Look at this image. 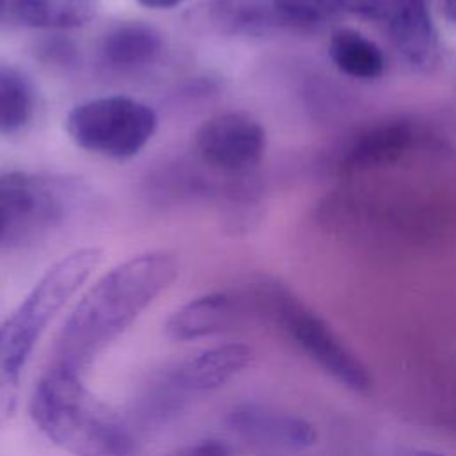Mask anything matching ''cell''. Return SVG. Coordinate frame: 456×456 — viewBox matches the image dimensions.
<instances>
[{
  "label": "cell",
  "mask_w": 456,
  "mask_h": 456,
  "mask_svg": "<svg viewBox=\"0 0 456 456\" xmlns=\"http://www.w3.org/2000/svg\"><path fill=\"white\" fill-rule=\"evenodd\" d=\"M228 428L248 442L301 451L315 442V429L305 419L274 408L244 403L226 415Z\"/></svg>",
  "instance_id": "9"
},
{
  "label": "cell",
  "mask_w": 456,
  "mask_h": 456,
  "mask_svg": "<svg viewBox=\"0 0 456 456\" xmlns=\"http://www.w3.org/2000/svg\"><path fill=\"white\" fill-rule=\"evenodd\" d=\"M246 303L269 317L312 363L342 387L353 392H367L372 387V378L362 360L321 315L289 289L278 283H260Z\"/></svg>",
  "instance_id": "4"
},
{
  "label": "cell",
  "mask_w": 456,
  "mask_h": 456,
  "mask_svg": "<svg viewBox=\"0 0 456 456\" xmlns=\"http://www.w3.org/2000/svg\"><path fill=\"white\" fill-rule=\"evenodd\" d=\"M18 20L34 28H75L94 14L93 0H11Z\"/></svg>",
  "instance_id": "17"
},
{
  "label": "cell",
  "mask_w": 456,
  "mask_h": 456,
  "mask_svg": "<svg viewBox=\"0 0 456 456\" xmlns=\"http://www.w3.org/2000/svg\"><path fill=\"white\" fill-rule=\"evenodd\" d=\"M64 125L69 139L78 148L125 160L135 157L153 139L159 116L144 102L110 94L75 105Z\"/></svg>",
  "instance_id": "5"
},
{
  "label": "cell",
  "mask_w": 456,
  "mask_h": 456,
  "mask_svg": "<svg viewBox=\"0 0 456 456\" xmlns=\"http://www.w3.org/2000/svg\"><path fill=\"white\" fill-rule=\"evenodd\" d=\"M142 7L153 9V11H164V9H175L182 5L187 0H137Z\"/></svg>",
  "instance_id": "20"
},
{
  "label": "cell",
  "mask_w": 456,
  "mask_h": 456,
  "mask_svg": "<svg viewBox=\"0 0 456 456\" xmlns=\"http://www.w3.org/2000/svg\"><path fill=\"white\" fill-rule=\"evenodd\" d=\"M410 456H445V454H440V452H431V451H419V452H413Z\"/></svg>",
  "instance_id": "22"
},
{
  "label": "cell",
  "mask_w": 456,
  "mask_h": 456,
  "mask_svg": "<svg viewBox=\"0 0 456 456\" xmlns=\"http://www.w3.org/2000/svg\"><path fill=\"white\" fill-rule=\"evenodd\" d=\"M189 456H230L228 447L219 440H205L194 445Z\"/></svg>",
  "instance_id": "19"
},
{
  "label": "cell",
  "mask_w": 456,
  "mask_h": 456,
  "mask_svg": "<svg viewBox=\"0 0 456 456\" xmlns=\"http://www.w3.org/2000/svg\"><path fill=\"white\" fill-rule=\"evenodd\" d=\"M80 189L61 176L0 175V246L25 244L57 228L75 207Z\"/></svg>",
  "instance_id": "6"
},
{
  "label": "cell",
  "mask_w": 456,
  "mask_h": 456,
  "mask_svg": "<svg viewBox=\"0 0 456 456\" xmlns=\"http://www.w3.org/2000/svg\"><path fill=\"white\" fill-rule=\"evenodd\" d=\"M333 64L347 77L358 80H374L385 69L381 48L354 28H337L328 45Z\"/></svg>",
  "instance_id": "15"
},
{
  "label": "cell",
  "mask_w": 456,
  "mask_h": 456,
  "mask_svg": "<svg viewBox=\"0 0 456 456\" xmlns=\"http://www.w3.org/2000/svg\"><path fill=\"white\" fill-rule=\"evenodd\" d=\"M417 126L406 119H387L367 126L347 144L338 166L354 175L379 169L401 160L417 142Z\"/></svg>",
  "instance_id": "10"
},
{
  "label": "cell",
  "mask_w": 456,
  "mask_h": 456,
  "mask_svg": "<svg viewBox=\"0 0 456 456\" xmlns=\"http://www.w3.org/2000/svg\"><path fill=\"white\" fill-rule=\"evenodd\" d=\"M253 360V349L240 342L217 344L180 360L169 381L180 392H210L242 372Z\"/></svg>",
  "instance_id": "11"
},
{
  "label": "cell",
  "mask_w": 456,
  "mask_h": 456,
  "mask_svg": "<svg viewBox=\"0 0 456 456\" xmlns=\"http://www.w3.org/2000/svg\"><path fill=\"white\" fill-rule=\"evenodd\" d=\"M194 146L208 167L226 175H246L264 159L267 135L258 119L230 110L208 118L196 130Z\"/></svg>",
  "instance_id": "8"
},
{
  "label": "cell",
  "mask_w": 456,
  "mask_h": 456,
  "mask_svg": "<svg viewBox=\"0 0 456 456\" xmlns=\"http://www.w3.org/2000/svg\"><path fill=\"white\" fill-rule=\"evenodd\" d=\"M440 9L449 21L456 23V0H440Z\"/></svg>",
  "instance_id": "21"
},
{
  "label": "cell",
  "mask_w": 456,
  "mask_h": 456,
  "mask_svg": "<svg viewBox=\"0 0 456 456\" xmlns=\"http://www.w3.org/2000/svg\"><path fill=\"white\" fill-rule=\"evenodd\" d=\"M164 52L162 34L142 21H125L110 28L100 43L105 66L118 71H135L159 61Z\"/></svg>",
  "instance_id": "13"
},
{
  "label": "cell",
  "mask_w": 456,
  "mask_h": 456,
  "mask_svg": "<svg viewBox=\"0 0 456 456\" xmlns=\"http://www.w3.org/2000/svg\"><path fill=\"white\" fill-rule=\"evenodd\" d=\"M246 308V301L237 296L208 292L173 310L166 319L164 331L176 342L214 337L232 330Z\"/></svg>",
  "instance_id": "12"
},
{
  "label": "cell",
  "mask_w": 456,
  "mask_h": 456,
  "mask_svg": "<svg viewBox=\"0 0 456 456\" xmlns=\"http://www.w3.org/2000/svg\"><path fill=\"white\" fill-rule=\"evenodd\" d=\"M349 14L378 27L411 68L435 64L438 34L428 0H351Z\"/></svg>",
  "instance_id": "7"
},
{
  "label": "cell",
  "mask_w": 456,
  "mask_h": 456,
  "mask_svg": "<svg viewBox=\"0 0 456 456\" xmlns=\"http://www.w3.org/2000/svg\"><path fill=\"white\" fill-rule=\"evenodd\" d=\"M28 410L37 429L71 456L132 454L125 422L73 370L52 365L37 379Z\"/></svg>",
  "instance_id": "3"
},
{
  "label": "cell",
  "mask_w": 456,
  "mask_h": 456,
  "mask_svg": "<svg viewBox=\"0 0 456 456\" xmlns=\"http://www.w3.org/2000/svg\"><path fill=\"white\" fill-rule=\"evenodd\" d=\"M102 256L103 251L94 246L61 256L0 322V424L9 422L16 411L21 374L41 335L84 287Z\"/></svg>",
  "instance_id": "2"
},
{
  "label": "cell",
  "mask_w": 456,
  "mask_h": 456,
  "mask_svg": "<svg viewBox=\"0 0 456 456\" xmlns=\"http://www.w3.org/2000/svg\"><path fill=\"white\" fill-rule=\"evenodd\" d=\"M9 4H11V0H0V20L4 18V14H5Z\"/></svg>",
  "instance_id": "23"
},
{
  "label": "cell",
  "mask_w": 456,
  "mask_h": 456,
  "mask_svg": "<svg viewBox=\"0 0 456 456\" xmlns=\"http://www.w3.org/2000/svg\"><path fill=\"white\" fill-rule=\"evenodd\" d=\"M178 276L171 251L139 253L100 276L78 299L55 340V363L80 376Z\"/></svg>",
  "instance_id": "1"
},
{
  "label": "cell",
  "mask_w": 456,
  "mask_h": 456,
  "mask_svg": "<svg viewBox=\"0 0 456 456\" xmlns=\"http://www.w3.org/2000/svg\"><path fill=\"white\" fill-rule=\"evenodd\" d=\"M207 20L228 36H258L283 25L271 0H208Z\"/></svg>",
  "instance_id": "14"
},
{
  "label": "cell",
  "mask_w": 456,
  "mask_h": 456,
  "mask_svg": "<svg viewBox=\"0 0 456 456\" xmlns=\"http://www.w3.org/2000/svg\"><path fill=\"white\" fill-rule=\"evenodd\" d=\"M36 114V89L18 68L0 64V135L23 132Z\"/></svg>",
  "instance_id": "16"
},
{
  "label": "cell",
  "mask_w": 456,
  "mask_h": 456,
  "mask_svg": "<svg viewBox=\"0 0 456 456\" xmlns=\"http://www.w3.org/2000/svg\"><path fill=\"white\" fill-rule=\"evenodd\" d=\"M283 25L308 27L349 14L351 0H271Z\"/></svg>",
  "instance_id": "18"
}]
</instances>
